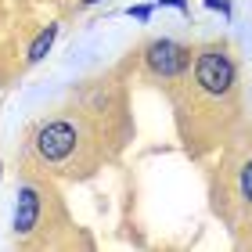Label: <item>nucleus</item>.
<instances>
[{
	"label": "nucleus",
	"instance_id": "1",
	"mask_svg": "<svg viewBox=\"0 0 252 252\" xmlns=\"http://www.w3.org/2000/svg\"><path fill=\"white\" fill-rule=\"evenodd\" d=\"M194 79H198V87L205 94L223 97V94H231V87H234V62L227 58L220 47H209L194 62Z\"/></svg>",
	"mask_w": 252,
	"mask_h": 252
},
{
	"label": "nucleus",
	"instance_id": "2",
	"mask_svg": "<svg viewBox=\"0 0 252 252\" xmlns=\"http://www.w3.org/2000/svg\"><path fill=\"white\" fill-rule=\"evenodd\" d=\"M36 152H40V158H47V162H65V158L76 152V126L65 123V119H54L47 126H40Z\"/></svg>",
	"mask_w": 252,
	"mask_h": 252
},
{
	"label": "nucleus",
	"instance_id": "3",
	"mask_svg": "<svg viewBox=\"0 0 252 252\" xmlns=\"http://www.w3.org/2000/svg\"><path fill=\"white\" fill-rule=\"evenodd\" d=\"M144 58H148V65H152V72L169 76V79L188 68V51L180 47V43H173V40H155Z\"/></svg>",
	"mask_w": 252,
	"mask_h": 252
},
{
	"label": "nucleus",
	"instance_id": "4",
	"mask_svg": "<svg viewBox=\"0 0 252 252\" xmlns=\"http://www.w3.org/2000/svg\"><path fill=\"white\" fill-rule=\"evenodd\" d=\"M40 223V191L36 188H18V205H15V231L29 234Z\"/></svg>",
	"mask_w": 252,
	"mask_h": 252
},
{
	"label": "nucleus",
	"instance_id": "5",
	"mask_svg": "<svg viewBox=\"0 0 252 252\" xmlns=\"http://www.w3.org/2000/svg\"><path fill=\"white\" fill-rule=\"evenodd\" d=\"M54 36H58V26H47V29H43L36 40H32V47H29V54H26V58H29L32 65H36V62L43 58V54H47V51L54 47Z\"/></svg>",
	"mask_w": 252,
	"mask_h": 252
},
{
	"label": "nucleus",
	"instance_id": "6",
	"mask_svg": "<svg viewBox=\"0 0 252 252\" xmlns=\"http://www.w3.org/2000/svg\"><path fill=\"white\" fill-rule=\"evenodd\" d=\"M242 194H245V198L252 202V158H249V162L242 166Z\"/></svg>",
	"mask_w": 252,
	"mask_h": 252
},
{
	"label": "nucleus",
	"instance_id": "7",
	"mask_svg": "<svg viewBox=\"0 0 252 252\" xmlns=\"http://www.w3.org/2000/svg\"><path fill=\"white\" fill-rule=\"evenodd\" d=\"M205 7L220 11V15H231V4H227V0H205Z\"/></svg>",
	"mask_w": 252,
	"mask_h": 252
},
{
	"label": "nucleus",
	"instance_id": "8",
	"mask_svg": "<svg viewBox=\"0 0 252 252\" xmlns=\"http://www.w3.org/2000/svg\"><path fill=\"white\" fill-rule=\"evenodd\" d=\"M130 15H133V18H141V22H144L148 15H152V7H130Z\"/></svg>",
	"mask_w": 252,
	"mask_h": 252
},
{
	"label": "nucleus",
	"instance_id": "9",
	"mask_svg": "<svg viewBox=\"0 0 252 252\" xmlns=\"http://www.w3.org/2000/svg\"><path fill=\"white\" fill-rule=\"evenodd\" d=\"M162 4H166V7H177V11H184V7H188L184 0H162Z\"/></svg>",
	"mask_w": 252,
	"mask_h": 252
}]
</instances>
